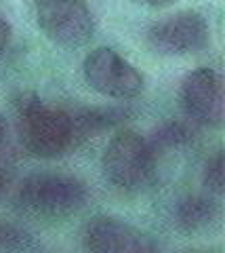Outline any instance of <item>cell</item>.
Segmentation results:
<instances>
[{
	"label": "cell",
	"mask_w": 225,
	"mask_h": 253,
	"mask_svg": "<svg viewBox=\"0 0 225 253\" xmlns=\"http://www.w3.org/2000/svg\"><path fill=\"white\" fill-rule=\"evenodd\" d=\"M72 114V123H74V133H76V144L95 137L97 133L112 129L114 125H118L124 116L127 110L120 108H82L76 110Z\"/></svg>",
	"instance_id": "obj_10"
},
{
	"label": "cell",
	"mask_w": 225,
	"mask_h": 253,
	"mask_svg": "<svg viewBox=\"0 0 225 253\" xmlns=\"http://www.w3.org/2000/svg\"><path fill=\"white\" fill-rule=\"evenodd\" d=\"M193 253H208V251H193Z\"/></svg>",
	"instance_id": "obj_18"
},
{
	"label": "cell",
	"mask_w": 225,
	"mask_h": 253,
	"mask_svg": "<svg viewBox=\"0 0 225 253\" xmlns=\"http://www.w3.org/2000/svg\"><path fill=\"white\" fill-rule=\"evenodd\" d=\"M6 137V126H4V121H2V116H0V144L4 141Z\"/></svg>",
	"instance_id": "obj_17"
},
{
	"label": "cell",
	"mask_w": 225,
	"mask_h": 253,
	"mask_svg": "<svg viewBox=\"0 0 225 253\" xmlns=\"http://www.w3.org/2000/svg\"><path fill=\"white\" fill-rule=\"evenodd\" d=\"M147 42L160 55H192L211 42V28L196 11H181L156 21L147 30Z\"/></svg>",
	"instance_id": "obj_6"
},
{
	"label": "cell",
	"mask_w": 225,
	"mask_h": 253,
	"mask_svg": "<svg viewBox=\"0 0 225 253\" xmlns=\"http://www.w3.org/2000/svg\"><path fill=\"white\" fill-rule=\"evenodd\" d=\"M202 181L208 192H213L217 196L223 194L225 190V161H223V152H215L211 158H208L206 167H204V175Z\"/></svg>",
	"instance_id": "obj_13"
},
{
	"label": "cell",
	"mask_w": 225,
	"mask_h": 253,
	"mask_svg": "<svg viewBox=\"0 0 225 253\" xmlns=\"http://www.w3.org/2000/svg\"><path fill=\"white\" fill-rule=\"evenodd\" d=\"M103 175L114 188L122 192H137L154 177L156 152L137 131H120L105 146L101 158Z\"/></svg>",
	"instance_id": "obj_3"
},
{
	"label": "cell",
	"mask_w": 225,
	"mask_h": 253,
	"mask_svg": "<svg viewBox=\"0 0 225 253\" xmlns=\"http://www.w3.org/2000/svg\"><path fill=\"white\" fill-rule=\"evenodd\" d=\"M89 201L84 181L64 173H38L21 181L17 203L23 211L40 217H67L80 211Z\"/></svg>",
	"instance_id": "obj_2"
},
{
	"label": "cell",
	"mask_w": 225,
	"mask_h": 253,
	"mask_svg": "<svg viewBox=\"0 0 225 253\" xmlns=\"http://www.w3.org/2000/svg\"><path fill=\"white\" fill-rule=\"evenodd\" d=\"M89 253H158V245L147 232L120 217L97 215L82 232Z\"/></svg>",
	"instance_id": "obj_7"
},
{
	"label": "cell",
	"mask_w": 225,
	"mask_h": 253,
	"mask_svg": "<svg viewBox=\"0 0 225 253\" xmlns=\"http://www.w3.org/2000/svg\"><path fill=\"white\" fill-rule=\"evenodd\" d=\"M17 131L30 154L57 158L76 148L72 114L49 106L36 95H21L17 101Z\"/></svg>",
	"instance_id": "obj_1"
},
{
	"label": "cell",
	"mask_w": 225,
	"mask_h": 253,
	"mask_svg": "<svg viewBox=\"0 0 225 253\" xmlns=\"http://www.w3.org/2000/svg\"><path fill=\"white\" fill-rule=\"evenodd\" d=\"M143 4H150V6H168V4H173L177 2V0H141Z\"/></svg>",
	"instance_id": "obj_15"
},
{
	"label": "cell",
	"mask_w": 225,
	"mask_h": 253,
	"mask_svg": "<svg viewBox=\"0 0 225 253\" xmlns=\"http://www.w3.org/2000/svg\"><path fill=\"white\" fill-rule=\"evenodd\" d=\"M179 99L183 112L193 123L221 126L223 123V81L213 68H198L183 78Z\"/></svg>",
	"instance_id": "obj_8"
},
{
	"label": "cell",
	"mask_w": 225,
	"mask_h": 253,
	"mask_svg": "<svg viewBox=\"0 0 225 253\" xmlns=\"http://www.w3.org/2000/svg\"><path fill=\"white\" fill-rule=\"evenodd\" d=\"M192 139V129L185 123L179 121H166L162 123L160 126H156L152 139H147L154 148V152L158 150H164V148H179L183 144H188Z\"/></svg>",
	"instance_id": "obj_11"
},
{
	"label": "cell",
	"mask_w": 225,
	"mask_h": 253,
	"mask_svg": "<svg viewBox=\"0 0 225 253\" xmlns=\"http://www.w3.org/2000/svg\"><path fill=\"white\" fill-rule=\"evenodd\" d=\"M36 19L53 42L67 49L87 44L95 32V19L84 0H36Z\"/></svg>",
	"instance_id": "obj_5"
},
{
	"label": "cell",
	"mask_w": 225,
	"mask_h": 253,
	"mask_svg": "<svg viewBox=\"0 0 225 253\" xmlns=\"http://www.w3.org/2000/svg\"><path fill=\"white\" fill-rule=\"evenodd\" d=\"M82 72L91 89L101 93L103 97L133 99L143 91L141 72L110 46L91 51L82 63Z\"/></svg>",
	"instance_id": "obj_4"
},
{
	"label": "cell",
	"mask_w": 225,
	"mask_h": 253,
	"mask_svg": "<svg viewBox=\"0 0 225 253\" xmlns=\"http://www.w3.org/2000/svg\"><path fill=\"white\" fill-rule=\"evenodd\" d=\"M217 217H219V205L204 194L183 196L175 207V219L185 232L206 230L215 224Z\"/></svg>",
	"instance_id": "obj_9"
},
{
	"label": "cell",
	"mask_w": 225,
	"mask_h": 253,
	"mask_svg": "<svg viewBox=\"0 0 225 253\" xmlns=\"http://www.w3.org/2000/svg\"><path fill=\"white\" fill-rule=\"evenodd\" d=\"M9 41H11V23L0 15V51L9 44Z\"/></svg>",
	"instance_id": "obj_14"
},
{
	"label": "cell",
	"mask_w": 225,
	"mask_h": 253,
	"mask_svg": "<svg viewBox=\"0 0 225 253\" xmlns=\"http://www.w3.org/2000/svg\"><path fill=\"white\" fill-rule=\"evenodd\" d=\"M32 245V236L15 224L0 221V253H17Z\"/></svg>",
	"instance_id": "obj_12"
},
{
	"label": "cell",
	"mask_w": 225,
	"mask_h": 253,
	"mask_svg": "<svg viewBox=\"0 0 225 253\" xmlns=\"http://www.w3.org/2000/svg\"><path fill=\"white\" fill-rule=\"evenodd\" d=\"M6 184H9V177L4 175V171L0 169V196H2V192L6 190Z\"/></svg>",
	"instance_id": "obj_16"
}]
</instances>
